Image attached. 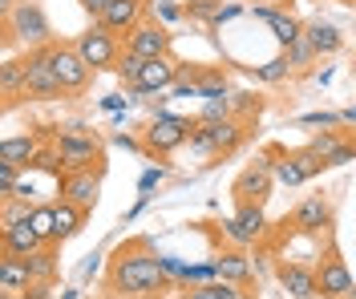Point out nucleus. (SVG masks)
<instances>
[{
  "label": "nucleus",
  "mask_w": 356,
  "mask_h": 299,
  "mask_svg": "<svg viewBox=\"0 0 356 299\" xmlns=\"http://www.w3.org/2000/svg\"><path fill=\"white\" fill-rule=\"evenodd\" d=\"M73 45H77V53L86 57V65H89L93 73L118 69V61H122V53H126V49L118 45V33H110L102 21L93 24V28H86V33H81Z\"/></svg>",
  "instance_id": "obj_6"
},
{
  "label": "nucleus",
  "mask_w": 356,
  "mask_h": 299,
  "mask_svg": "<svg viewBox=\"0 0 356 299\" xmlns=\"http://www.w3.org/2000/svg\"><path fill=\"white\" fill-rule=\"evenodd\" d=\"M61 299H81V291H73V287H69V291H65Z\"/></svg>",
  "instance_id": "obj_48"
},
{
  "label": "nucleus",
  "mask_w": 356,
  "mask_h": 299,
  "mask_svg": "<svg viewBox=\"0 0 356 299\" xmlns=\"http://www.w3.org/2000/svg\"><path fill=\"white\" fill-rule=\"evenodd\" d=\"M304 37L312 41V49L320 53V57H332V53H340V45H344V37H340V28L328 21H312L304 24Z\"/></svg>",
  "instance_id": "obj_24"
},
{
  "label": "nucleus",
  "mask_w": 356,
  "mask_h": 299,
  "mask_svg": "<svg viewBox=\"0 0 356 299\" xmlns=\"http://www.w3.org/2000/svg\"><path fill=\"white\" fill-rule=\"evenodd\" d=\"M29 223H33V230L41 234L44 243H53V234H57V214H53V203H49V207H33Z\"/></svg>",
  "instance_id": "obj_29"
},
{
  "label": "nucleus",
  "mask_w": 356,
  "mask_h": 299,
  "mask_svg": "<svg viewBox=\"0 0 356 299\" xmlns=\"http://www.w3.org/2000/svg\"><path fill=\"white\" fill-rule=\"evenodd\" d=\"M340 117H344V126H356V110H344Z\"/></svg>",
  "instance_id": "obj_47"
},
{
  "label": "nucleus",
  "mask_w": 356,
  "mask_h": 299,
  "mask_svg": "<svg viewBox=\"0 0 356 299\" xmlns=\"http://www.w3.org/2000/svg\"><path fill=\"white\" fill-rule=\"evenodd\" d=\"M57 186H61L65 203H77V207L93 210L97 198H102V170H69V174L57 178Z\"/></svg>",
  "instance_id": "obj_11"
},
{
  "label": "nucleus",
  "mask_w": 356,
  "mask_h": 299,
  "mask_svg": "<svg viewBox=\"0 0 356 299\" xmlns=\"http://www.w3.org/2000/svg\"><path fill=\"white\" fill-rule=\"evenodd\" d=\"M288 73H291V61H288V53H284V57L267 61L264 69H255V77H259V81H267V85H275V81H284Z\"/></svg>",
  "instance_id": "obj_35"
},
{
  "label": "nucleus",
  "mask_w": 356,
  "mask_h": 299,
  "mask_svg": "<svg viewBox=\"0 0 356 299\" xmlns=\"http://www.w3.org/2000/svg\"><path fill=\"white\" fill-rule=\"evenodd\" d=\"M29 296H33V299H53V283H33V287H29Z\"/></svg>",
  "instance_id": "obj_43"
},
{
  "label": "nucleus",
  "mask_w": 356,
  "mask_h": 299,
  "mask_svg": "<svg viewBox=\"0 0 356 299\" xmlns=\"http://www.w3.org/2000/svg\"><path fill=\"white\" fill-rule=\"evenodd\" d=\"M348 134H344V130H320V134H316V138L308 142V150L312 154H316V158H324V162H332L336 154H340V150H344V146H348Z\"/></svg>",
  "instance_id": "obj_28"
},
{
  "label": "nucleus",
  "mask_w": 356,
  "mask_h": 299,
  "mask_svg": "<svg viewBox=\"0 0 356 299\" xmlns=\"http://www.w3.org/2000/svg\"><path fill=\"white\" fill-rule=\"evenodd\" d=\"M320 170H328V162L316 158L308 146H304V150H296V154H284V158L275 162V182L300 186V182H308V178H316Z\"/></svg>",
  "instance_id": "obj_13"
},
{
  "label": "nucleus",
  "mask_w": 356,
  "mask_h": 299,
  "mask_svg": "<svg viewBox=\"0 0 356 299\" xmlns=\"http://www.w3.org/2000/svg\"><path fill=\"white\" fill-rule=\"evenodd\" d=\"M57 154H61V166L69 170H102V142L97 134H86V130H69L57 138Z\"/></svg>",
  "instance_id": "obj_7"
},
{
  "label": "nucleus",
  "mask_w": 356,
  "mask_h": 299,
  "mask_svg": "<svg viewBox=\"0 0 356 299\" xmlns=\"http://www.w3.org/2000/svg\"><path fill=\"white\" fill-rule=\"evenodd\" d=\"M222 230H227V234H231L239 247L255 243V239H264V230H267L264 207H255V203H243V207L235 210V219H227V223H222Z\"/></svg>",
  "instance_id": "obj_16"
},
{
  "label": "nucleus",
  "mask_w": 356,
  "mask_h": 299,
  "mask_svg": "<svg viewBox=\"0 0 356 299\" xmlns=\"http://www.w3.org/2000/svg\"><path fill=\"white\" fill-rule=\"evenodd\" d=\"M231 110H235V97H211V101H202L199 117L202 121H219V117H231Z\"/></svg>",
  "instance_id": "obj_34"
},
{
  "label": "nucleus",
  "mask_w": 356,
  "mask_h": 299,
  "mask_svg": "<svg viewBox=\"0 0 356 299\" xmlns=\"http://www.w3.org/2000/svg\"><path fill=\"white\" fill-rule=\"evenodd\" d=\"M29 287H33L29 263L17 255H4L0 259V296H29Z\"/></svg>",
  "instance_id": "obj_21"
},
{
  "label": "nucleus",
  "mask_w": 356,
  "mask_h": 299,
  "mask_svg": "<svg viewBox=\"0 0 356 299\" xmlns=\"http://www.w3.org/2000/svg\"><path fill=\"white\" fill-rule=\"evenodd\" d=\"M300 121H304V126H324V130H336V126H344V117H340V114H304Z\"/></svg>",
  "instance_id": "obj_39"
},
{
  "label": "nucleus",
  "mask_w": 356,
  "mask_h": 299,
  "mask_svg": "<svg viewBox=\"0 0 356 299\" xmlns=\"http://www.w3.org/2000/svg\"><path fill=\"white\" fill-rule=\"evenodd\" d=\"M170 287H175V279L166 275L162 255L150 251V239L126 243V247L110 259V271H106V291H110L113 299L162 296V291H170Z\"/></svg>",
  "instance_id": "obj_1"
},
{
  "label": "nucleus",
  "mask_w": 356,
  "mask_h": 299,
  "mask_svg": "<svg viewBox=\"0 0 356 299\" xmlns=\"http://www.w3.org/2000/svg\"><path fill=\"white\" fill-rule=\"evenodd\" d=\"M41 154V134H13L0 142V162L13 166H33V158Z\"/></svg>",
  "instance_id": "obj_22"
},
{
  "label": "nucleus",
  "mask_w": 356,
  "mask_h": 299,
  "mask_svg": "<svg viewBox=\"0 0 356 299\" xmlns=\"http://www.w3.org/2000/svg\"><path fill=\"white\" fill-rule=\"evenodd\" d=\"M316 283H320V299H348L356 291L353 271L340 255H324L316 267Z\"/></svg>",
  "instance_id": "obj_10"
},
{
  "label": "nucleus",
  "mask_w": 356,
  "mask_h": 299,
  "mask_svg": "<svg viewBox=\"0 0 356 299\" xmlns=\"http://www.w3.org/2000/svg\"><path fill=\"white\" fill-rule=\"evenodd\" d=\"M126 53H138V57H146V61L170 57V33L158 21H142L134 33H126Z\"/></svg>",
  "instance_id": "obj_12"
},
{
  "label": "nucleus",
  "mask_w": 356,
  "mask_h": 299,
  "mask_svg": "<svg viewBox=\"0 0 356 299\" xmlns=\"http://www.w3.org/2000/svg\"><path fill=\"white\" fill-rule=\"evenodd\" d=\"M4 45H24V49H44L53 45V24L44 17L37 0H17L13 12H4Z\"/></svg>",
  "instance_id": "obj_2"
},
{
  "label": "nucleus",
  "mask_w": 356,
  "mask_h": 299,
  "mask_svg": "<svg viewBox=\"0 0 356 299\" xmlns=\"http://www.w3.org/2000/svg\"><path fill=\"white\" fill-rule=\"evenodd\" d=\"M271 186H275V162L255 158V166H247L243 174L235 178L231 194H235V203H239V207H243V203H255V207H264L267 198H271Z\"/></svg>",
  "instance_id": "obj_9"
},
{
  "label": "nucleus",
  "mask_w": 356,
  "mask_h": 299,
  "mask_svg": "<svg viewBox=\"0 0 356 299\" xmlns=\"http://www.w3.org/2000/svg\"><path fill=\"white\" fill-rule=\"evenodd\" d=\"M162 178H166V170H162V166H150V170L142 174V182H138V190H142V194H150V190H154V186L162 182Z\"/></svg>",
  "instance_id": "obj_40"
},
{
  "label": "nucleus",
  "mask_w": 356,
  "mask_h": 299,
  "mask_svg": "<svg viewBox=\"0 0 356 299\" xmlns=\"http://www.w3.org/2000/svg\"><path fill=\"white\" fill-rule=\"evenodd\" d=\"M195 121L199 117H178V114H154L150 126L142 130V150L154 154V158H166L175 154L178 146H186L191 134H195Z\"/></svg>",
  "instance_id": "obj_3"
},
{
  "label": "nucleus",
  "mask_w": 356,
  "mask_h": 299,
  "mask_svg": "<svg viewBox=\"0 0 356 299\" xmlns=\"http://www.w3.org/2000/svg\"><path fill=\"white\" fill-rule=\"evenodd\" d=\"M191 146L207 154V158H222V154H235L243 146V126L235 117H219V121H195V134H191Z\"/></svg>",
  "instance_id": "obj_5"
},
{
  "label": "nucleus",
  "mask_w": 356,
  "mask_h": 299,
  "mask_svg": "<svg viewBox=\"0 0 356 299\" xmlns=\"http://www.w3.org/2000/svg\"><path fill=\"white\" fill-rule=\"evenodd\" d=\"M17 182H21V166L0 162V198H13L17 194Z\"/></svg>",
  "instance_id": "obj_36"
},
{
  "label": "nucleus",
  "mask_w": 356,
  "mask_h": 299,
  "mask_svg": "<svg viewBox=\"0 0 356 299\" xmlns=\"http://www.w3.org/2000/svg\"><path fill=\"white\" fill-rule=\"evenodd\" d=\"M162 267H166V275H170V279H182V283H186V271H191V267H186V263H178L175 255H162Z\"/></svg>",
  "instance_id": "obj_41"
},
{
  "label": "nucleus",
  "mask_w": 356,
  "mask_h": 299,
  "mask_svg": "<svg viewBox=\"0 0 356 299\" xmlns=\"http://www.w3.org/2000/svg\"><path fill=\"white\" fill-rule=\"evenodd\" d=\"M178 81H182V65H178L175 57H154V61H146L134 93H170Z\"/></svg>",
  "instance_id": "obj_14"
},
{
  "label": "nucleus",
  "mask_w": 356,
  "mask_h": 299,
  "mask_svg": "<svg viewBox=\"0 0 356 299\" xmlns=\"http://www.w3.org/2000/svg\"><path fill=\"white\" fill-rule=\"evenodd\" d=\"M77 4H81L86 12H93V17H102V12L110 8V0H77Z\"/></svg>",
  "instance_id": "obj_42"
},
{
  "label": "nucleus",
  "mask_w": 356,
  "mask_h": 299,
  "mask_svg": "<svg viewBox=\"0 0 356 299\" xmlns=\"http://www.w3.org/2000/svg\"><path fill=\"white\" fill-rule=\"evenodd\" d=\"M284 53H288L291 69H308L312 61H316V57H320V53H316V49H312V41H308V37H300V41H296V45H288V49H284Z\"/></svg>",
  "instance_id": "obj_33"
},
{
  "label": "nucleus",
  "mask_w": 356,
  "mask_h": 299,
  "mask_svg": "<svg viewBox=\"0 0 356 299\" xmlns=\"http://www.w3.org/2000/svg\"><path fill=\"white\" fill-rule=\"evenodd\" d=\"M239 12H243V8H239V4H227V8H219V21H215V24H222V21H235V17H239Z\"/></svg>",
  "instance_id": "obj_44"
},
{
  "label": "nucleus",
  "mask_w": 356,
  "mask_h": 299,
  "mask_svg": "<svg viewBox=\"0 0 356 299\" xmlns=\"http://www.w3.org/2000/svg\"><path fill=\"white\" fill-rule=\"evenodd\" d=\"M146 69V57H138V53H122V61H118V77H122V85H138V77Z\"/></svg>",
  "instance_id": "obj_31"
},
{
  "label": "nucleus",
  "mask_w": 356,
  "mask_h": 299,
  "mask_svg": "<svg viewBox=\"0 0 356 299\" xmlns=\"http://www.w3.org/2000/svg\"><path fill=\"white\" fill-rule=\"evenodd\" d=\"M49 61H53V73H57V81H61V89L65 93H86L89 89V77L93 69L86 65V57L77 53V45H49Z\"/></svg>",
  "instance_id": "obj_8"
},
{
  "label": "nucleus",
  "mask_w": 356,
  "mask_h": 299,
  "mask_svg": "<svg viewBox=\"0 0 356 299\" xmlns=\"http://www.w3.org/2000/svg\"><path fill=\"white\" fill-rule=\"evenodd\" d=\"M97 21L106 24L110 33L126 37V33H134L138 24L146 21V0H110V8H106Z\"/></svg>",
  "instance_id": "obj_18"
},
{
  "label": "nucleus",
  "mask_w": 356,
  "mask_h": 299,
  "mask_svg": "<svg viewBox=\"0 0 356 299\" xmlns=\"http://www.w3.org/2000/svg\"><path fill=\"white\" fill-rule=\"evenodd\" d=\"M0 299H33V296H0Z\"/></svg>",
  "instance_id": "obj_49"
},
{
  "label": "nucleus",
  "mask_w": 356,
  "mask_h": 299,
  "mask_svg": "<svg viewBox=\"0 0 356 299\" xmlns=\"http://www.w3.org/2000/svg\"><path fill=\"white\" fill-rule=\"evenodd\" d=\"M288 223H291L296 230H304V234H320V230L332 227V203H328L324 194H308L300 207L291 210Z\"/></svg>",
  "instance_id": "obj_15"
},
{
  "label": "nucleus",
  "mask_w": 356,
  "mask_h": 299,
  "mask_svg": "<svg viewBox=\"0 0 356 299\" xmlns=\"http://www.w3.org/2000/svg\"><path fill=\"white\" fill-rule=\"evenodd\" d=\"M21 65H24L21 97H29V101H57V97H65L61 81H57V73H53V61H49V45L44 49H29Z\"/></svg>",
  "instance_id": "obj_4"
},
{
  "label": "nucleus",
  "mask_w": 356,
  "mask_h": 299,
  "mask_svg": "<svg viewBox=\"0 0 356 299\" xmlns=\"http://www.w3.org/2000/svg\"><path fill=\"white\" fill-rule=\"evenodd\" d=\"M182 299H247V291L243 283L211 279V283H191V291H182Z\"/></svg>",
  "instance_id": "obj_25"
},
{
  "label": "nucleus",
  "mask_w": 356,
  "mask_h": 299,
  "mask_svg": "<svg viewBox=\"0 0 356 299\" xmlns=\"http://www.w3.org/2000/svg\"><path fill=\"white\" fill-rule=\"evenodd\" d=\"M211 279H219V263L211 259V263H195L191 271H186V287L191 283H211Z\"/></svg>",
  "instance_id": "obj_37"
},
{
  "label": "nucleus",
  "mask_w": 356,
  "mask_h": 299,
  "mask_svg": "<svg viewBox=\"0 0 356 299\" xmlns=\"http://www.w3.org/2000/svg\"><path fill=\"white\" fill-rule=\"evenodd\" d=\"M44 247V239L33 230V223L24 219V223H17V227H4L0 230V251L4 255H17V259H24V255H33V251H41Z\"/></svg>",
  "instance_id": "obj_20"
},
{
  "label": "nucleus",
  "mask_w": 356,
  "mask_h": 299,
  "mask_svg": "<svg viewBox=\"0 0 356 299\" xmlns=\"http://www.w3.org/2000/svg\"><path fill=\"white\" fill-rule=\"evenodd\" d=\"M29 214H33L29 198H4V210H0V230H4V227H17V223H24Z\"/></svg>",
  "instance_id": "obj_30"
},
{
  "label": "nucleus",
  "mask_w": 356,
  "mask_h": 299,
  "mask_svg": "<svg viewBox=\"0 0 356 299\" xmlns=\"http://www.w3.org/2000/svg\"><path fill=\"white\" fill-rule=\"evenodd\" d=\"M0 85H4V97H21V85H24V65L21 61H4Z\"/></svg>",
  "instance_id": "obj_32"
},
{
  "label": "nucleus",
  "mask_w": 356,
  "mask_h": 299,
  "mask_svg": "<svg viewBox=\"0 0 356 299\" xmlns=\"http://www.w3.org/2000/svg\"><path fill=\"white\" fill-rule=\"evenodd\" d=\"M186 12H191V17H199V21H219V4H215V0H191V4H186Z\"/></svg>",
  "instance_id": "obj_38"
},
{
  "label": "nucleus",
  "mask_w": 356,
  "mask_h": 299,
  "mask_svg": "<svg viewBox=\"0 0 356 299\" xmlns=\"http://www.w3.org/2000/svg\"><path fill=\"white\" fill-rule=\"evenodd\" d=\"M57 243H44L41 251L24 255V263H29V271H33V283H53L57 279V251H53Z\"/></svg>",
  "instance_id": "obj_26"
},
{
  "label": "nucleus",
  "mask_w": 356,
  "mask_h": 299,
  "mask_svg": "<svg viewBox=\"0 0 356 299\" xmlns=\"http://www.w3.org/2000/svg\"><path fill=\"white\" fill-rule=\"evenodd\" d=\"M158 12H162L166 21H178V17H182V8H175V4H158Z\"/></svg>",
  "instance_id": "obj_45"
},
{
  "label": "nucleus",
  "mask_w": 356,
  "mask_h": 299,
  "mask_svg": "<svg viewBox=\"0 0 356 299\" xmlns=\"http://www.w3.org/2000/svg\"><path fill=\"white\" fill-rule=\"evenodd\" d=\"M134 299H162V296H134Z\"/></svg>",
  "instance_id": "obj_50"
},
{
  "label": "nucleus",
  "mask_w": 356,
  "mask_h": 299,
  "mask_svg": "<svg viewBox=\"0 0 356 299\" xmlns=\"http://www.w3.org/2000/svg\"><path fill=\"white\" fill-rule=\"evenodd\" d=\"M122 105H126V97H106V101H102V110H110V114H118Z\"/></svg>",
  "instance_id": "obj_46"
},
{
  "label": "nucleus",
  "mask_w": 356,
  "mask_h": 299,
  "mask_svg": "<svg viewBox=\"0 0 356 299\" xmlns=\"http://www.w3.org/2000/svg\"><path fill=\"white\" fill-rule=\"evenodd\" d=\"M251 17L255 21H264L267 28H271V37L280 41V45L288 49L296 45L300 37H304V21H296L291 12H284V8H271V4H259V8H251Z\"/></svg>",
  "instance_id": "obj_17"
},
{
  "label": "nucleus",
  "mask_w": 356,
  "mask_h": 299,
  "mask_svg": "<svg viewBox=\"0 0 356 299\" xmlns=\"http://www.w3.org/2000/svg\"><path fill=\"white\" fill-rule=\"evenodd\" d=\"M219 279H231V283H251V259H247L243 251H222L219 259Z\"/></svg>",
  "instance_id": "obj_27"
},
{
  "label": "nucleus",
  "mask_w": 356,
  "mask_h": 299,
  "mask_svg": "<svg viewBox=\"0 0 356 299\" xmlns=\"http://www.w3.org/2000/svg\"><path fill=\"white\" fill-rule=\"evenodd\" d=\"M280 287L288 291L291 299H312L320 296V283H316V267L308 263H280Z\"/></svg>",
  "instance_id": "obj_19"
},
{
  "label": "nucleus",
  "mask_w": 356,
  "mask_h": 299,
  "mask_svg": "<svg viewBox=\"0 0 356 299\" xmlns=\"http://www.w3.org/2000/svg\"><path fill=\"white\" fill-rule=\"evenodd\" d=\"M53 214H57V234H53V243H69L73 234H81L86 227V207H77V203H65V198H57L53 203Z\"/></svg>",
  "instance_id": "obj_23"
}]
</instances>
